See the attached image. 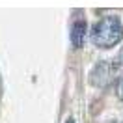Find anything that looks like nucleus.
<instances>
[{"label":"nucleus","mask_w":123,"mask_h":123,"mask_svg":"<svg viewBox=\"0 0 123 123\" xmlns=\"http://www.w3.org/2000/svg\"><path fill=\"white\" fill-rule=\"evenodd\" d=\"M65 123H75V119H73V117H69V119H67Z\"/></svg>","instance_id":"obj_5"},{"label":"nucleus","mask_w":123,"mask_h":123,"mask_svg":"<svg viewBox=\"0 0 123 123\" xmlns=\"http://www.w3.org/2000/svg\"><path fill=\"white\" fill-rule=\"evenodd\" d=\"M84 32H86V23L84 19H78L73 23V28H71V41H73V45L77 47H82L84 43Z\"/></svg>","instance_id":"obj_2"},{"label":"nucleus","mask_w":123,"mask_h":123,"mask_svg":"<svg viewBox=\"0 0 123 123\" xmlns=\"http://www.w3.org/2000/svg\"><path fill=\"white\" fill-rule=\"evenodd\" d=\"M92 43L99 49H110L117 45L123 37V23L119 17L108 15L103 17L99 23L93 24L92 28Z\"/></svg>","instance_id":"obj_1"},{"label":"nucleus","mask_w":123,"mask_h":123,"mask_svg":"<svg viewBox=\"0 0 123 123\" xmlns=\"http://www.w3.org/2000/svg\"><path fill=\"white\" fill-rule=\"evenodd\" d=\"M117 60H119V63L123 65V49H121V52H119V56H117Z\"/></svg>","instance_id":"obj_4"},{"label":"nucleus","mask_w":123,"mask_h":123,"mask_svg":"<svg viewBox=\"0 0 123 123\" xmlns=\"http://www.w3.org/2000/svg\"><path fill=\"white\" fill-rule=\"evenodd\" d=\"M117 97L123 101V77L119 78V82H117Z\"/></svg>","instance_id":"obj_3"}]
</instances>
